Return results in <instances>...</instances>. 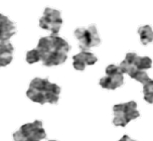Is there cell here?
Wrapping results in <instances>:
<instances>
[{
  "label": "cell",
  "mask_w": 153,
  "mask_h": 141,
  "mask_svg": "<svg viewBox=\"0 0 153 141\" xmlns=\"http://www.w3.org/2000/svg\"><path fill=\"white\" fill-rule=\"evenodd\" d=\"M36 48L40 53V61L43 66L54 67L67 61L71 45L62 37L51 34L39 39Z\"/></svg>",
  "instance_id": "cell-1"
},
{
  "label": "cell",
  "mask_w": 153,
  "mask_h": 141,
  "mask_svg": "<svg viewBox=\"0 0 153 141\" xmlns=\"http://www.w3.org/2000/svg\"><path fill=\"white\" fill-rule=\"evenodd\" d=\"M62 88L51 83L48 78H34L29 84L26 96L30 101L38 104H56L59 100Z\"/></svg>",
  "instance_id": "cell-2"
},
{
  "label": "cell",
  "mask_w": 153,
  "mask_h": 141,
  "mask_svg": "<svg viewBox=\"0 0 153 141\" xmlns=\"http://www.w3.org/2000/svg\"><path fill=\"white\" fill-rule=\"evenodd\" d=\"M45 137V130L40 120L23 124L17 131L13 133L14 141H42Z\"/></svg>",
  "instance_id": "cell-3"
},
{
  "label": "cell",
  "mask_w": 153,
  "mask_h": 141,
  "mask_svg": "<svg viewBox=\"0 0 153 141\" xmlns=\"http://www.w3.org/2000/svg\"><path fill=\"white\" fill-rule=\"evenodd\" d=\"M114 119L113 123L116 126L125 127L130 121L138 118L140 113L137 110V104L135 101L117 104L113 107Z\"/></svg>",
  "instance_id": "cell-4"
},
{
  "label": "cell",
  "mask_w": 153,
  "mask_h": 141,
  "mask_svg": "<svg viewBox=\"0 0 153 141\" xmlns=\"http://www.w3.org/2000/svg\"><path fill=\"white\" fill-rule=\"evenodd\" d=\"M75 36L79 40L80 47L83 50H88L91 47H98L101 43V39L95 25L76 28L75 30Z\"/></svg>",
  "instance_id": "cell-5"
},
{
  "label": "cell",
  "mask_w": 153,
  "mask_h": 141,
  "mask_svg": "<svg viewBox=\"0 0 153 141\" xmlns=\"http://www.w3.org/2000/svg\"><path fill=\"white\" fill-rule=\"evenodd\" d=\"M100 86L108 90H115L124 84V77L119 66L109 65L106 68V77L100 80Z\"/></svg>",
  "instance_id": "cell-6"
},
{
  "label": "cell",
  "mask_w": 153,
  "mask_h": 141,
  "mask_svg": "<svg viewBox=\"0 0 153 141\" xmlns=\"http://www.w3.org/2000/svg\"><path fill=\"white\" fill-rule=\"evenodd\" d=\"M98 59L88 50H82L80 53L73 56V66L76 70H84L87 66H93L97 63Z\"/></svg>",
  "instance_id": "cell-7"
},
{
  "label": "cell",
  "mask_w": 153,
  "mask_h": 141,
  "mask_svg": "<svg viewBox=\"0 0 153 141\" xmlns=\"http://www.w3.org/2000/svg\"><path fill=\"white\" fill-rule=\"evenodd\" d=\"M12 43L9 42H0V67H6L12 62L13 59Z\"/></svg>",
  "instance_id": "cell-8"
},
{
  "label": "cell",
  "mask_w": 153,
  "mask_h": 141,
  "mask_svg": "<svg viewBox=\"0 0 153 141\" xmlns=\"http://www.w3.org/2000/svg\"><path fill=\"white\" fill-rule=\"evenodd\" d=\"M138 33L140 35L141 42L143 45H148L149 42H153V30L150 25L141 26L138 29Z\"/></svg>",
  "instance_id": "cell-9"
},
{
  "label": "cell",
  "mask_w": 153,
  "mask_h": 141,
  "mask_svg": "<svg viewBox=\"0 0 153 141\" xmlns=\"http://www.w3.org/2000/svg\"><path fill=\"white\" fill-rule=\"evenodd\" d=\"M152 66V59L149 56H140L137 63V69L139 70H146Z\"/></svg>",
  "instance_id": "cell-10"
},
{
  "label": "cell",
  "mask_w": 153,
  "mask_h": 141,
  "mask_svg": "<svg viewBox=\"0 0 153 141\" xmlns=\"http://www.w3.org/2000/svg\"><path fill=\"white\" fill-rule=\"evenodd\" d=\"M25 59L28 64H35L40 61V53L37 50V48H33V50L27 51Z\"/></svg>",
  "instance_id": "cell-11"
},
{
  "label": "cell",
  "mask_w": 153,
  "mask_h": 141,
  "mask_svg": "<svg viewBox=\"0 0 153 141\" xmlns=\"http://www.w3.org/2000/svg\"><path fill=\"white\" fill-rule=\"evenodd\" d=\"M131 78L136 80L137 82H140L141 84H143V85L150 80V78L148 77V75H147V73L145 70H136V72L131 76Z\"/></svg>",
  "instance_id": "cell-12"
},
{
  "label": "cell",
  "mask_w": 153,
  "mask_h": 141,
  "mask_svg": "<svg viewBox=\"0 0 153 141\" xmlns=\"http://www.w3.org/2000/svg\"><path fill=\"white\" fill-rule=\"evenodd\" d=\"M143 93L144 94L153 93V80H151V79L143 85Z\"/></svg>",
  "instance_id": "cell-13"
},
{
  "label": "cell",
  "mask_w": 153,
  "mask_h": 141,
  "mask_svg": "<svg viewBox=\"0 0 153 141\" xmlns=\"http://www.w3.org/2000/svg\"><path fill=\"white\" fill-rule=\"evenodd\" d=\"M144 100H145L147 103H149V104H153V93L144 95Z\"/></svg>",
  "instance_id": "cell-14"
},
{
  "label": "cell",
  "mask_w": 153,
  "mask_h": 141,
  "mask_svg": "<svg viewBox=\"0 0 153 141\" xmlns=\"http://www.w3.org/2000/svg\"><path fill=\"white\" fill-rule=\"evenodd\" d=\"M8 19H9V18H8L7 16H5V15L2 14V13H0V26L3 25V24L6 22Z\"/></svg>",
  "instance_id": "cell-15"
},
{
  "label": "cell",
  "mask_w": 153,
  "mask_h": 141,
  "mask_svg": "<svg viewBox=\"0 0 153 141\" xmlns=\"http://www.w3.org/2000/svg\"><path fill=\"white\" fill-rule=\"evenodd\" d=\"M119 141H136V140L131 139V138H130L129 136H128V135H124V136H123Z\"/></svg>",
  "instance_id": "cell-16"
},
{
  "label": "cell",
  "mask_w": 153,
  "mask_h": 141,
  "mask_svg": "<svg viewBox=\"0 0 153 141\" xmlns=\"http://www.w3.org/2000/svg\"><path fill=\"white\" fill-rule=\"evenodd\" d=\"M50 141H57V140H50Z\"/></svg>",
  "instance_id": "cell-17"
}]
</instances>
